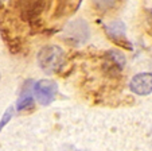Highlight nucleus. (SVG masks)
Returning <instances> with one entry per match:
<instances>
[{"label": "nucleus", "mask_w": 152, "mask_h": 151, "mask_svg": "<svg viewBox=\"0 0 152 151\" xmlns=\"http://www.w3.org/2000/svg\"><path fill=\"white\" fill-rule=\"evenodd\" d=\"M129 89L139 96H147L152 93V73H139L133 76Z\"/></svg>", "instance_id": "39448f33"}, {"label": "nucleus", "mask_w": 152, "mask_h": 151, "mask_svg": "<svg viewBox=\"0 0 152 151\" xmlns=\"http://www.w3.org/2000/svg\"><path fill=\"white\" fill-rule=\"evenodd\" d=\"M63 62H65V53L59 46H45L38 53V63L40 69L47 74H53L62 69Z\"/></svg>", "instance_id": "f257e3e1"}, {"label": "nucleus", "mask_w": 152, "mask_h": 151, "mask_svg": "<svg viewBox=\"0 0 152 151\" xmlns=\"http://www.w3.org/2000/svg\"><path fill=\"white\" fill-rule=\"evenodd\" d=\"M106 37L109 38L113 43H116L117 46H121L124 49H129L132 50V45L126 38V32H125V24L121 20H115L112 23H108L104 26Z\"/></svg>", "instance_id": "7ed1b4c3"}, {"label": "nucleus", "mask_w": 152, "mask_h": 151, "mask_svg": "<svg viewBox=\"0 0 152 151\" xmlns=\"http://www.w3.org/2000/svg\"><path fill=\"white\" fill-rule=\"evenodd\" d=\"M34 108V99H32V94L30 93L28 91L24 89L23 93L20 94L19 100H18V105L16 109L19 112L22 111H26V109H32Z\"/></svg>", "instance_id": "0eeeda50"}, {"label": "nucleus", "mask_w": 152, "mask_h": 151, "mask_svg": "<svg viewBox=\"0 0 152 151\" xmlns=\"http://www.w3.org/2000/svg\"><path fill=\"white\" fill-rule=\"evenodd\" d=\"M149 12H151V20H152V10H151V11H149Z\"/></svg>", "instance_id": "9d476101"}, {"label": "nucleus", "mask_w": 152, "mask_h": 151, "mask_svg": "<svg viewBox=\"0 0 152 151\" xmlns=\"http://www.w3.org/2000/svg\"><path fill=\"white\" fill-rule=\"evenodd\" d=\"M50 0H15V10L24 22L32 23L47 10Z\"/></svg>", "instance_id": "f03ea898"}, {"label": "nucleus", "mask_w": 152, "mask_h": 151, "mask_svg": "<svg viewBox=\"0 0 152 151\" xmlns=\"http://www.w3.org/2000/svg\"><path fill=\"white\" fill-rule=\"evenodd\" d=\"M3 1H4V0H0V3H3Z\"/></svg>", "instance_id": "9b49d317"}, {"label": "nucleus", "mask_w": 152, "mask_h": 151, "mask_svg": "<svg viewBox=\"0 0 152 151\" xmlns=\"http://www.w3.org/2000/svg\"><path fill=\"white\" fill-rule=\"evenodd\" d=\"M34 93L37 100L42 105H49L57 97L58 85L55 81H51V80H40L35 84Z\"/></svg>", "instance_id": "20e7f679"}, {"label": "nucleus", "mask_w": 152, "mask_h": 151, "mask_svg": "<svg viewBox=\"0 0 152 151\" xmlns=\"http://www.w3.org/2000/svg\"><path fill=\"white\" fill-rule=\"evenodd\" d=\"M81 4V0H57L54 10V18L59 19V18L70 16L78 10Z\"/></svg>", "instance_id": "423d86ee"}, {"label": "nucleus", "mask_w": 152, "mask_h": 151, "mask_svg": "<svg viewBox=\"0 0 152 151\" xmlns=\"http://www.w3.org/2000/svg\"><path fill=\"white\" fill-rule=\"evenodd\" d=\"M94 4L97 8H102V10H108L115 4V0H94Z\"/></svg>", "instance_id": "6e6552de"}, {"label": "nucleus", "mask_w": 152, "mask_h": 151, "mask_svg": "<svg viewBox=\"0 0 152 151\" xmlns=\"http://www.w3.org/2000/svg\"><path fill=\"white\" fill-rule=\"evenodd\" d=\"M81 151H85V150H81Z\"/></svg>", "instance_id": "f8f14e48"}, {"label": "nucleus", "mask_w": 152, "mask_h": 151, "mask_svg": "<svg viewBox=\"0 0 152 151\" xmlns=\"http://www.w3.org/2000/svg\"><path fill=\"white\" fill-rule=\"evenodd\" d=\"M12 115H14V108H12V107H11V108H8V109H7L6 115H4V116H3V119H1V123H0V130H3V127L7 124V123H8V120L12 117Z\"/></svg>", "instance_id": "1a4fd4ad"}]
</instances>
